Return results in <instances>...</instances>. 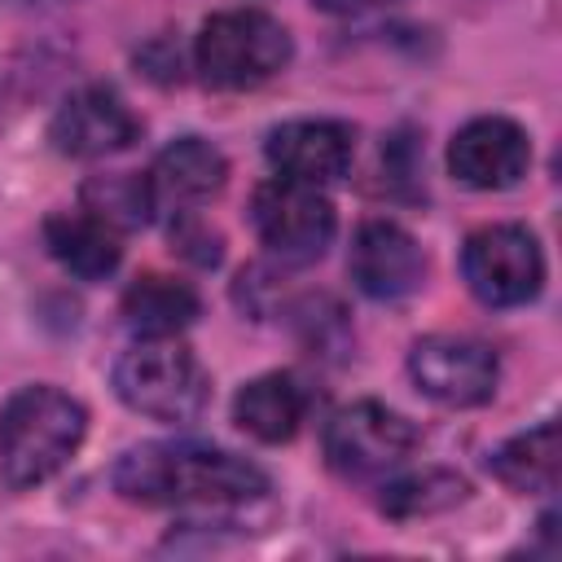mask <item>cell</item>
Here are the masks:
<instances>
[{
  "label": "cell",
  "instance_id": "6da1fadb",
  "mask_svg": "<svg viewBox=\"0 0 562 562\" xmlns=\"http://www.w3.org/2000/svg\"><path fill=\"white\" fill-rule=\"evenodd\" d=\"M114 492L132 505H246L268 492V474L237 452L167 439L127 448L114 465Z\"/></svg>",
  "mask_w": 562,
  "mask_h": 562
},
{
  "label": "cell",
  "instance_id": "7a4b0ae2",
  "mask_svg": "<svg viewBox=\"0 0 562 562\" xmlns=\"http://www.w3.org/2000/svg\"><path fill=\"white\" fill-rule=\"evenodd\" d=\"M88 413L57 386H22L0 408V479L35 487L53 479L83 443Z\"/></svg>",
  "mask_w": 562,
  "mask_h": 562
},
{
  "label": "cell",
  "instance_id": "3957f363",
  "mask_svg": "<svg viewBox=\"0 0 562 562\" xmlns=\"http://www.w3.org/2000/svg\"><path fill=\"white\" fill-rule=\"evenodd\" d=\"M290 61V31L263 9H224L202 22L193 40V66L202 83L246 92L281 75Z\"/></svg>",
  "mask_w": 562,
  "mask_h": 562
},
{
  "label": "cell",
  "instance_id": "277c9868",
  "mask_svg": "<svg viewBox=\"0 0 562 562\" xmlns=\"http://www.w3.org/2000/svg\"><path fill=\"white\" fill-rule=\"evenodd\" d=\"M114 391L140 417L189 422L202 413L211 382L202 360L171 334V338H140L132 351H123L114 364Z\"/></svg>",
  "mask_w": 562,
  "mask_h": 562
},
{
  "label": "cell",
  "instance_id": "5b68a950",
  "mask_svg": "<svg viewBox=\"0 0 562 562\" xmlns=\"http://www.w3.org/2000/svg\"><path fill=\"white\" fill-rule=\"evenodd\" d=\"M250 220H255L259 241L277 259H285V263H312V259H321L325 246L334 241V228H338L329 198L316 184L285 180V176H272V180H263L255 189Z\"/></svg>",
  "mask_w": 562,
  "mask_h": 562
},
{
  "label": "cell",
  "instance_id": "8992f818",
  "mask_svg": "<svg viewBox=\"0 0 562 562\" xmlns=\"http://www.w3.org/2000/svg\"><path fill=\"white\" fill-rule=\"evenodd\" d=\"M461 272L487 307H518L540 294L544 255L522 224H483L465 237Z\"/></svg>",
  "mask_w": 562,
  "mask_h": 562
},
{
  "label": "cell",
  "instance_id": "52a82bcc",
  "mask_svg": "<svg viewBox=\"0 0 562 562\" xmlns=\"http://www.w3.org/2000/svg\"><path fill=\"white\" fill-rule=\"evenodd\" d=\"M413 448H417V426L378 400H356L338 408L325 426V461L347 479L391 474L395 465L408 461Z\"/></svg>",
  "mask_w": 562,
  "mask_h": 562
},
{
  "label": "cell",
  "instance_id": "ba28073f",
  "mask_svg": "<svg viewBox=\"0 0 562 562\" xmlns=\"http://www.w3.org/2000/svg\"><path fill=\"white\" fill-rule=\"evenodd\" d=\"M408 378L417 382V391L435 404H448V408H470V404H483L492 400L496 391V378H501V364H496V351L479 338H465V334H430V338H417L413 351H408Z\"/></svg>",
  "mask_w": 562,
  "mask_h": 562
},
{
  "label": "cell",
  "instance_id": "9c48e42d",
  "mask_svg": "<svg viewBox=\"0 0 562 562\" xmlns=\"http://www.w3.org/2000/svg\"><path fill=\"white\" fill-rule=\"evenodd\" d=\"M48 136H53V149L66 158H105L127 149L140 136V119L114 88L88 83L61 101Z\"/></svg>",
  "mask_w": 562,
  "mask_h": 562
},
{
  "label": "cell",
  "instance_id": "30bf717a",
  "mask_svg": "<svg viewBox=\"0 0 562 562\" xmlns=\"http://www.w3.org/2000/svg\"><path fill=\"white\" fill-rule=\"evenodd\" d=\"M527 162H531V140H527V132H522L514 119H505V114L470 119V123L452 136V145H448V167H452V176H457L461 184H470V189H483V193L518 184L522 171H527Z\"/></svg>",
  "mask_w": 562,
  "mask_h": 562
},
{
  "label": "cell",
  "instance_id": "8fae6325",
  "mask_svg": "<svg viewBox=\"0 0 562 562\" xmlns=\"http://www.w3.org/2000/svg\"><path fill=\"white\" fill-rule=\"evenodd\" d=\"M263 154L285 180H303V184L325 189V184L347 176L351 154H356V136L338 119H290V123L268 132Z\"/></svg>",
  "mask_w": 562,
  "mask_h": 562
},
{
  "label": "cell",
  "instance_id": "7c38bea8",
  "mask_svg": "<svg viewBox=\"0 0 562 562\" xmlns=\"http://www.w3.org/2000/svg\"><path fill=\"white\" fill-rule=\"evenodd\" d=\"M351 281L369 294V299H404L422 285L426 259L422 246L413 241V233H404L391 220H369L360 224L356 241H351Z\"/></svg>",
  "mask_w": 562,
  "mask_h": 562
},
{
  "label": "cell",
  "instance_id": "4fadbf2b",
  "mask_svg": "<svg viewBox=\"0 0 562 562\" xmlns=\"http://www.w3.org/2000/svg\"><path fill=\"white\" fill-rule=\"evenodd\" d=\"M224 176H228V162L224 154L202 140V136H180L176 145H167L145 184H149V202L154 211H167V215H189L193 206H202L206 198H215L224 189Z\"/></svg>",
  "mask_w": 562,
  "mask_h": 562
},
{
  "label": "cell",
  "instance_id": "5bb4252c",
  "mask_svg": "<svg viewBox=\"0 0 562 562\" xmlns=\"http://www.w3.org/2000/svg\"><path fill=\"white\" fill-rule=\"evenodd\" d=\"M307 417V386L294 373H259L233 395V422L259 443H285Z\"/></svg>",
  "mask_w": 562,
  "mask_h": 562
},
{
  "label": "cell",
  "instance_id": "9a60e30c",
  "mask_svg": "<svg viewBox=\"0 0 562 562\" xmlns=\"http://www.w3.org/2000/svg\"><path fill=\"white\" fill-rule=\"evenodd\" d=\"M44 246L48 255L79 281H105L119 259H123V246H119V233L110 224H101L97 215L88 211H61V215H48L44 224Z\"/></svg>",
  "mask_w": 562,
  "mask_h": 562
},
{
  "label": "cell",
  "instance_id": "2e32d148",
  "mask_svg": "<svg viewBox=\"0 0 562 562\" xmlns=\"http://www.w3.org/2000/svg\"><path fill=\"white\" fill-rule=\"evenodd\" d=\"M198 290L189 281L162 277V272H145L123 290V321L132 334L140 338H171L184 325H193L198 316Z\"/></svg>",
  "mask_w": 562,
  "mask_h": 562
},
{
  "label": "cell",
  "instance_id": "e0dca14e",
  "mask_svg": "<svg viewBox=\"0 0 562 562\" xmlns=\"http://www.w3.org/2000/svg\"><path fill=\"white\" fill-rule=\"evenodd\" d=\"M492 474L514 492H553L558 487V426L540 422L492 452Z\"/></svg>",
  "mask_w": 562,
  "mask_h": 562
},
{
  "label": "cell",
  "instance_id": "ac0fdd59",
  "mask_svg": "<svg viewBox=\"0 0 562 562\" xmlns=\"http://www.w3.org/2000/svg\"><path fill=\"white\" fill-rule=\"evenodd\" d=\"M465 501V479L448 470H422V474H400L382 487L378 505L391 518H417V514H439L448 505Z\"/></svg>",
  "mask_w": 562,
  "mask_h": 562
},
{
  "label": "cell",
  "instance_id": "d6986e66",
  "mask_svg": "<svg viewBox=\"0 0 562 562\" xmlns=\"http://www.w3.org/2000/svg\"><path fill=\"white\" fill-rule=\"evenodd\" d=\"M83 206H88V215H97L114 233L119 228H136V224H145L154 215L145 176H97L83 189Z\"/></svg>",
  "mask_w": 562,
  "mask_h": 562
},
{
  "label": "cell",
  "instance_id": "ffe728a7",
  "mask_svg": "<svg viewBox=\"0 0 562 562\" xmlns=\"http://www.w3.org/2000/svg\"><path fill=\"white\" fill-rule=\"evenodd\" d=\"M171 241L180 246V255H189L193 263H220V237L206 228V224H198V215L189 211V215H176V224H171Z\"/></svg>",
  "mask_w": 562,
  "mask_h": 562
},
{
  "label": "cell",
  "instance_id": "44dd1931",
  "mask_svg": "<svg viewBox=\"0 0 562 562\" xmlns=\"http://www.w3.org/2000/svg\"><path fill=\"white\" fill-rule=\"evenodd\" d=\"M316 9L325 13H369V9H382V4H395V0H312Z\"/></svg>",
  "mask_w": 562,
  "mask_h": 562
},
{
  "label": "cell",
  "instance_id": "7402d4cb",
  "mask_svg": "<svg viewBox=\"0 0 562 562\" xmlns=\"http://www.w3.org/2000/svg\"><path fill=\"white\" fill-rule=\"evenodd\" d=\"M0 4H48V0H0Z\"/></svg>",
  "mask_w": 562,
  "mask_h": 562
}]
</instances>
